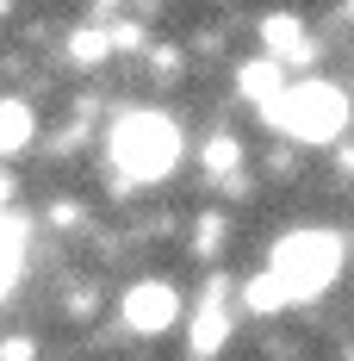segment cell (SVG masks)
Masks as SVG:
<instances>
[{
  "mask_svg": "<svg viewBox=\"0 0 354 361\" xmlns=\"http://www.w3.org/2000/svg\"><path fill=\"white\" fill-rule=\"evenodd\" d=\"M206 169H212V175L236 169V144H230V137H212V144H206Z\"/></svg>",
  "mask_w": 354,
  "mask_h": 361,
  "instance_id": "cell-11",
  "label": "cell"
},
{
  "mask_svg": "<svg viewBox=\"0 0 354 361\" xmlns=\"http://www.w3.org/2000/svg\"><path fill=\"white\" fill-rule=\"evenodd\" d=\"M336 268H342V243H336L329 231H292V237H280L267 274H274L286 287V299L298 305V299H317V293L336 281Z\"/></svg>",
  "mask_w": 354,
  "mask_h": 361,
  "instance_id": "cell-3",
  "label": "cell"
},
{
  "mask_svg": "<svg viewBox=\"0 0 354 361\" xmlns=\"http://www.w3.org/2000/svg\"><path fill=\"white\" fill-rule=\"evenodd\" d=\"M6 200H13V175H0V206H6Z\"/></svg>",
  "mask_w": 354,
  "mask_h": 361,
  "instance_id": "cell-13",
  "label": "cell"
},
{
  "mask_svg": "<svg viewBox=\"0 0 354 361\" xmlns=\"http://www.w3.org/2000/svg\"><path fill=\"white\" fill-rule=\"evenodd\" d=\"M32 144V106L25 100H0V156H19Z\"/></svg>",
  "mask_w": 354,
  "mask_h": 361,
  "instance_id": "cell-6",
  "label": "cell"
},
{
  "mask_svg": "<svg viewBox=\"0 0 354 361\" xmlns=\"http://www.w3.org/2000/svg\"><path fill=\"white\" fill-rule=\"evenodd\" d=\"M348 13H354V6H348Z\"/></svg>",
  "mask_w": 354,
  "mask_h": 361,
  "instance_id": "cell-14",
  "label": "cell"
},
{
  "mask_svg": "<svg viewBox=\"0 0 354 361\" xmlns=\"http://www.w3.org/2000/svg\"><path fill=\"white\" fill-rule=\"evenodd\" d=\"M193 330H199V336H193V349H199V355H212L217 343H224V312H206Z\"/></svg>",
  "mask_w": 354,
  "mask_h": 361,
  "instance_id": "cell-10",
  "label": "cell"
},
{
  "mask_svg": "<svg viewBox=\"0 0 354 361\" xmlns=\"http://www.w3.org/2000/svg\"><path fill=\"white\" fill-rule=\"evenodd\" d=\"M112 162H118V175L125 180H162L168 169L180 162V125L168 118V112H118L112 118Z\"/></svg>",
  "mask_w": 354,
  "mask_h": 361,
  "instance_id": "cell-1",
  "label": "cell"
},
{
  "mask_svg": "<svg viewBox=\"0 0 354 361\" xmlns=\"http://www.w3.org/2000/svg\"><path fill=\"white\" fill-rule=\"evenodd\" d=\"M261 37H267V56L280 63L286 50L298 56L305 50V19H292V13H274V19H261Z\"/></svg>",
  "mask_w": 354,
  "mask_h": 361,
  "instance_id": "cell-7",
  "label": "cell"
},
{
  "mask_svg": "<svg viewBox=\"0 0 354 361\" xmlns=\"http://www.w3.org/2000/svg\"><path fill=\"white\" fill-rule=\"evenodd\" d=\"M261 112H267L274 131L305 137V144H329V137L348 131V94L329 87V81H286V94Z\"/></svg>",
  "mask_w": 354,
  "mask_h": 361,
  "instance_id": "cell-2",
  "label": "cell"
},
{
  "mask_svg": "<svg viewBox=\"0 0 354 361\" xmlns=\"http://www.w3.org/2000/svg\"><path fill=\"white\" fill-rule=\"evenodd\" d=\"M37 349H32V336H6L0 343V361H32Z\"/></svg>",
  "mask_w": 354,
  "mask_h": 361,
  "instance_id": "cell-12",
  "label": "cell"
},
{
  "mask_svg": "<svg viewBox=\"0 0 354 361\" xmlns=\"http://www.w3.org/2000/svg\"><path fill=\"white\" fill-rule=\"evenodd\" d=\"M19 255H25V243H19V224H13V218H0V293L13 287V274H19Z\"/></svg>",
  "mask_w": 354,
  "mask_h": 361,
  "instance_id": "cell-8",
  "label": "cell"
},
{
  "mask_svg": "<svg viewBox=\"0 0 354 361\" xmlns=\"http://www.w3.org/2000/svg\"><path fill=\"white\" fill-rule=\"evenodd\" d=\"M236 87H243L255 106H274V100L286 94V69L274 63V56H255V63H248V69L236 75Z\"/></svg>",
  "mask_w": 354,
  "mask_h": 361,
  "instance_id": "cell-5",
  "label": "cell"
},
{
  "mask_svg": "<svg viewBox=\"0 0 354 361\" xmlns=\"http://www.w3.org/2000/svg\"><path fill=\"white\" fill-rule=\"evenodd\" d=\"M175 318H180V293L168 281H137L125 293V324L137 336H162V330H175Z\"/></svg>",
  "mask_w": 354,
  "mask_h": 361,
  "instance_id": "cell-4",
  "label": "cell"
},
{
  "mask_svg": "<svg viewBox=\"0 0 354 361\" xmlns=\"http://www.w3.org/2000/svg\"><path fill=\"white\" fill-rule=\"evenodd\" d=\"M69 50H75V63H100V56L112 50V32H106V25H87V32H75Z\"/></svg>",
  "mask_w": 354,
  "mask_h": 361,
  "instance_id": "cell-9",
  "label": "cell"
}]
</instances>
